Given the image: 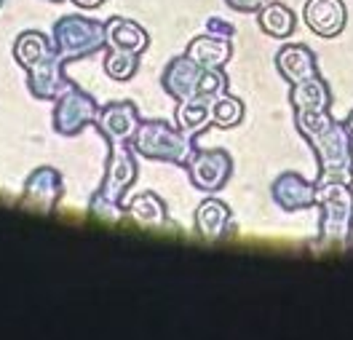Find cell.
I'll return each mask as SVG.
<instances>
[{"label": "cell", "mask_w": 353, "mask_h": 340, "mask_svg": "<svg viewBox=\"0 0 353 340\" xmlns=\"http://www.w3.org/2000/svg\"><path fill=\"white\" fill-rule=\"evenodd\" d=\"M294 126L308 139L319 161L316 180H340L353 185V134L345 121H334L330 110L303 113L294 110Z\"/></svg>", "instance_id": "1"}, {"label": "cell", "mask_w": 353, "mask_h": 340, "mask_svg": "<svg viewBox=\"0 0 353 340\" xmlns=\"http://www.w3.org/2000/svg\"><path fill=\"white\" fill-rule=\"evenodd\" d=\"M319 239L327 244H348L353 239V188L351 182L316 180Z\"/></svg>", "instance_id": "2"}, {"label": "cell", "mask_w": 353, "mask_h": 340, "mask_svg": "<svg viewBox=\"0 0 353 340\" xmlns=\"http://www.w3.org/2000/svg\"><path fill=\"white\" fill-rule=\"evenodd\" d=\"M132 148L142 159L176 166H188V159L196 150L193 137L179 132L166 121H142L132 137Z\"/></svg>", "instance_id": "3"}, {"label": "cell", "mask_w": 353, "mask_h": 340, "mask_svg": "<svg viewBox=\"0 0 353 340\" xmlns=\"http://www.w3.org/2000/svg\"><path fill=\"white\" fill-rule=\"evenodd\" d=\"M51 41L57 54L65 62H75V59H86L99 51L108 48V35H105V24L83 17V14H67L54 22V32Z\"/></svg>", "instance_id": "4"}, {"label": "cell", "mask_w": 353, "mask_h": 340, "mask_svg": "<svg viewBox=\"0 0 353 340\" xmlns=\"http://www.w3.org/2000/svg\"><path fill=\"white\" fill-rule=\"evenodd\" d=\"M99 102L83 91L81 86L70 83L57 99H54V132L62 137H75L81 134L86 126L97 121L99 113Z\"/></svg>", "instance_id": "5"}, {"label": "cell", "mask_w": 353, "mask_h": 340, "mask_svg": "<svg viewBox=\"0 0 353 340\" xmlns=\"http://www.w3.org/2000/svg\"><path fill=\"white\" fill-rule=\"evenodd\" d=\"M188 174H190V182L199 190H203V193H217L233 177V159L222 148L193 150V156L188 159Z\"/></svg>", "instance_id": "6"}, {"label": "cell", "mask_w": 353, "mask_h": 340, "mask_svg": "<svg viewBox=\"0 0 353 340\" xmlns=\"http://www.w3.org/2000/svg\"><path fill=\"white\" fill-rule=\"evenodd\" d=\"M137 159H134V148L132 142H123V145H110V153H108V163H105V177L102 185L97 188V193L108 201L121 204L123 196L129 193V188L137 180Z\"/></svg>", "instance_id": "7"}, {"label": "cell", "mask_w": 353, "mask_h": 340, "mask_svg": "<svg viewBox=\"0 0 353 340\" xmlns=\"http://www.w3.org/2000/svg\"><path fill=\"white\" fill-rule=\"evenodd\" d=\"M62 190H65L62 172L54 169V166H38L24 180V190L19 201L27 209H35V212H43V214H54L57 206H59V199H62Z\"/></svg>", "instance_id": "8"}, {"label": "cell", "mask_w": 353, "mask_h": 340, "mask_svg": "<svg viewBox=\"0 0 353 340\" xmlns=\"http://www.w3.org/2000/svg\"><path fill=\"white\" fill-rule=\"evenodd\" d=\"M142 123L137 105L129 99H118V102H108L99 108L97 113V132L108 139V145H123V142H132L137 126Z\"/></svg>", "instance_id": "9"}, {"label": "cell", "mask_w": 353, "mask_h": 340, "mask_svg": "<svg viewBox=\"0 0 353 340\" xmlns=\"http://www.w3.org/2000/svg\"><path fill=\"white\" fill-rule=\"evenodd\" d=\"M65 59L57 54V48L41 59L38 65L27 70V89L35 99H57L72 83L65 75Z\"/></svg>", "instance_id": "10"}, {"label": "cell", "mask_w": 353, "mask_h": 340, "mask_svg": "<svg viewBox=\"0 0 353 340\" xmlns=\"http://www.w3.org/2000/svg\"><path fill=\"white\" fill-rule=\"evenodd\" d=\"M201 65H196L188 54L182 57H172L169 65L163 68L161 75V86L163 91L176 99V102H185V99H193L199 97V81H201Z\"/></svg>", "instance_id": "11"}, {"label": "cell", "mask_w": 353, "mask_h": 340, "mask_svg": "<svg viewBox=\"0 0 353 340\" xmlns=\"http://www.w3.org/2000/svg\"><path fill=\"white\" fill-rule=\"evenodd\" d=\"M303 19L319 38H337L348 24V8L343 0H308Z\"/></svg>", "instance_id": "12"}, {"label": "cell", "mask_w": 353, "mask_h": 340, "mask_svg": "<svg viewBox=\"0 0 353 340\" xmlns=\"http://www.w3.org/2000/svg\"><path fill=\"white\" fill-rule=\"evenodd\" d=\"M270 196L284 212L310 209V206H316V182H308L297 172H284L273 180Z\"/></svg>", "instance_id": "13"}, {"label": "cell", "mask_w": 353, "mask_h": 340, "mask_svg": "<svg viewBox=\"0 0 353 340\" xmlns=\"http://www.w3.org/2000/svg\"><path fill=\"white\" fill-rule=\"evenodd\" d=\"M276 70L289 86L319 75V59L305 43H289L276 54Z\"/></svg>", "instance_id": "14"}, {"label": "cell", "mask_w": 353, "mask_h": 340, "mask_svg": "<svg viewBox=\"0 0 353 340\" xmlns=\"http://www.w3.org/2000/svg\"><path fill=\"white\" fill-rule=\"evenodd\" d=\"M105 35H108V48H121L132 54H145L150 46V35L142 24L123 17H112L105 22Z\"/></svg>", "instance_id": "15"}, {"label": "cell", "mask_w": 353, "mask_h": 340, "mask_svg": "<svg viewBox=\"0 0 353 340\" xmlns=\"http://www.w3.org/2000/svg\"><path fill=\"white\" fill-rule=\"evenodd\" d=\"M196 65H201L203 70L209 68H225L233 57V38H217V35H196L188 51H185Z\"/></svg>", "instance_id": "16"}, {"label": "cell", "mask_w": 353, "mask_h": 340, "mask_svg": "<svg viewBox=\"0 0 353 340\" xmlns=\"http://www.w3.org/2000/svg\"><path fill=\"white\" fill-rule=\"evenodd\" d=\"M289 102L294 110H303V113H321V110H330L332 108V89L330 83L321 78V75H313L308 81H300L294 83L289 91Z\"/></svg>", "instance_id": "17"}, {"label": "cell", "mask_w": 353, "mask_h": 340, "mask_svg": "<svg viewBox=\"0 0 353 340\" xmlns=\"http://www.w3.org/2000/svg\"><path fill=\"white\" fill-rule=\"evenodd\" d=\"M230 223H233L230 206L217 201V199H206L196 209V230L201 233V239H206V241L225 239L230 233Z\"/></svg>", "instance_id": "18"}, {"label": "cell", "mask_w": 353, "mask_h": 340, "mask_svg": "<svg viewBox=\"0 0 353 340\" xmlns=\"http://www.w3.org/2000/svg\"><path fill=\"white\" fill-rule=\"evenodd\" d=\"M257 22H260V30H263L265 35L279 38V41L294 35V30H297L294 11L289 6H284V3H279V0H268L265 3L263 8L257 11Z\"/></svg>", "instance_id": "19"}, {"label": "cell", "mask_w": 353, "mask_h": 340, "mask_svg": "<svg viewBox=\"0 0 353 340\" xmlns=\"http://www.w3.org/2000/svg\"><path fill=\"white\" fill-rule=\"evenodd\" d=\"M176 129L185 132V134L196 137L201 134L209 123H212V102L203 99V97H193V99H185L176 105Z\"/></svg>", "instance_id": "20"}, {"label": "cell", "mask_w": 353, "mask_h": 340, "mask_svg": "<svg viewBox=\"0 0 353 340\" xmlns=\"http://www.w3.org/2000/svg\"><path fill=\"white\" fill-rule=\"evenodd\" d=\"M54 51V41L43 35L41 30H24L22 35L14 43V57L24 70H30L32 65H38L41 59H46Z\"/></svg>", "instance_id": "21"}, {"label": "cell", "mask_w": 353, "mask_h": 340, "mask_svg": "<svg viewBox=\"0 0 353 340\" xmlns=\"http://www.w3.org/2000/svg\"><path fill=\"white\" fill-rule=\"evenodd\" d=\"M126 214L132 217L137 226L142 228H161L166 223V204L155 196L153 190H145L139 196H134L129 206H126Z\"/></svg>", "instance_id": "22"}, {"label": "cell", "mask_w": 353, "mask_h": 340, "mask_svg": "<svg viewBox=\"0 0 353 340\" xmlns=\"http://www.w3.org/2000/svg\"><path fill=\"white\" fill-rule=\"evenodd\" d=\"M243 113H246L243 102L239 97L228 94V91L220 94L217 99H212V123L217 129H233V126H239L243 121Z\"/></svg>", "instance_id": "23"}, {"label": "cell", "mask_w": 353, "mask_h": 340, "mask_svg": "<svg viewBox=\"0 0 353 340\" xmlns=\"http://www.w3.org/2000/svg\"><path fill=\"white\" fill-rule=\"evenodd\" d=\"M139 70V54L132 51H121V48H108L105 54V72L108 78L123 83V81H132Z\"/></svg>", "instance_id": "24"}, {"label": "cell", "mask_w": 353, "mask_h": 340, "mask_svg": "<svg viewBox=\"0 0 353 340\" xmlns=\"http://www.w3.org/2000/svg\"><path fill=\"white\" fill-rule=\"evenodd\" d=\"M228 91V75L222 68H209L201 70V81H199V97L203 99H217L220 94Z\"/></svg>", "instance_id": "25"}, {"label": "cell", "mask_w": 353, "mask_h": 340, "mask_svg": "<svg viewBox=\"0 0 353 340\" xmlns=\"http://www.w3.org/2000/svg\"><path fill=\"white\" fill-rule=\"evenodd\" d=\"M88 209H91V214L97 217V220H102V223H118L121 217H123V206L115 204V201H108V199H102L99 193H94L91 196V201H88Z\"/></svg>", "instance_id": "26"}, {"label": "cell", "mask_w": 353, "mask_h": 340, "mask_svg": "<svg viewBox=\"0 0 353 340\" xmlns=\"http://www.w3.org/2000/svg\"><path fill=\"white\" fill-rule=\"evenodd\" d=\"M206 32L209 35H217V38H233V24L225 22V19H220V17H212L209 22H206Z\"/></svg>", "instance_id": "27"}, {"label": "cell", "mask_w": 353, "mask_h": 340, "mask_svg": "<svg viewBox=\"0 0 353 340\" xmlns=\"http://www.w3.org/2000/svg\"><path fill=\"white\" fill-rule=\"evenodd\" d=\"M230 6V11H239V14H257L268 0H225Z\"/></svg>", "instance_id": "28"}, {"label": "cell", "mask_w": 353, "mask_h": 340, "mask_svg": "<svg viewBox=\"0 0 353 340\" xmlns=\"http://www.w3.org/2000/svg\"><path fill=\"white\" fill-rule=\"evenodd\" d=\"M78 8H97V6H102L105 0H72Z\"/></svg>", "instance_id": "29"}, {"label": "cell", "mask_w": 353, "mask_h": 340, "mask_svg": "<svg viewBox=\"0 0 353 340\" xmlns=\"http://www.w3.org/2000/svg\"><path fill=\"white\" fill-rule=\"evenodd\" d=\"M345 126H348V132H351V134H353V110H351V115L345 118Z\"/></svg>", "instance_id": "30"}, {"label": "cell", "mask_w": 353, "mask_h": 340, "mask_svg": "<svg viewBox=\"0 0 353 340\" xmlns=\"http://www.w3.org/2000/svg\"><path fill=\"white\" fill-rule=\"evenodd\" d=\"M48 3H62V0H48Z\"/></svg>", "instance_id": "31"}, {"label": "cell", "mask_w": 353, "mask_h": 340, "mask_svg": "<svg viewBox=\"0 0 353 340\" xmlns=\"http://www.w3.org/2000/svg\"><path fill=\"white\" fill-rule=\"evenodd\" d=\"M0 6H3V0H0Z\"/></svg>", "instance_id": "32"}]
</instances>
